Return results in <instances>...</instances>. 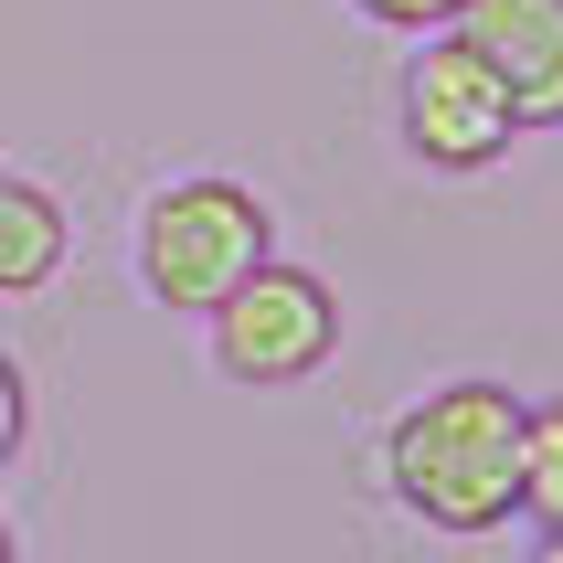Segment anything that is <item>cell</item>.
<instances>
[{
	"mask_svg": "<svg viewBox=\"0 0 563 563\" xmlns=\"http://www.w3.org/2000/svg\"><path fill=\"white\" fill-rule=\"evenodd\" d=\"M521 405L500 373H446L426 383L373 446L383 500L437 542H489L521 521Z\"/></svg>",
	"mask_w": 563,
	"mask_h": 563,
	"instance_id": "obj_1",
	"label": "cell"
},
{
	"mask_svg": "<svg viewBox=\"0 0 563 563\" xmlns=\"http://www.w3.org/2000/svg\"><path fill=\"white\" fill-rule=\"evenodd\" d=\"M266 255H277V202L234 170H181L128 213V277L150 309H181V319H202Z\"/></svg>",
	"mask_w": 563,
	"mask_h": 563,
	"instance_id": "obj_2",
	"label": "cell"
},
{
	"mask_svg": "<svg viewBox=\"0 0 563 563\" xmlns=\"http://www.w3.org/2000/svg\"><path fill=\"white\" fill-rule=\"evenodd\" d=\"M341 341H351L341 287L319 266H298V255H266L255 277H234L202 309V362L234 394H298V383H319L341 362Z\"/></svg>",
	"mask_w": 563,
	"mask_h": 563,
	"instance_id": "obj_3",
	"label": "cell"
},
{
	"mask_svg": "<svg viewBox=\"0 0 563 563\" xmlns=\"http://www.w3.org/2000/svg\"><path fill=\"white\" fill-rule=\"evenodd\" d=\"M394 139H405L415 170L478 181V170H500L521 150V118H510V96L478 75V54L457 32H415L405 75H394Z\"/></svg>",
	"mask_w": 563,
	"mask_h": 563,
	"instance_id": "obj_4",
	"label": "cell"
},
{
	"mask_svg": "<svg viewBox=\"0 0 563 563\" xmlns=\"http://www.w3.org/2000/svg\"><path fill=\"white\" fill-rule=\"evenodd\" d=\"M457 43L478 54V75L510 96L521 139L563 128V0H457Z\"/></svg>",
	"mask_w": 563,
	"mask_h": 563,
	"instance_id": "obj_5",
	"label": "cell"
},
{
	"mask_svg": "<svg viewBox=\"0 0 563 563\" xmlns=\"http://www.w3.org/2000/svg\"><path fill=\"white\" fill-rule=\"evenodd\" d=\"M64 266H75V213H64V191L32 181V170H0V298H43Z\"/></svg>",
	"mask_w": 563,
	"mask_h": 563,
	"instance_id": "obj_6",
	"label": "cell"
},
{
	"mask_svg": "<svg viewBox=\"0 0 563 563\" xmlns=\"http://www.w3.org/2000/svg\"><path fill=\"white\" fill-rule=\"evenodd\" d=\"M521 521L563 532V394L521 405Z\"/></svg>",
	"mask_w": 563,
	"mask_h": 563,
	"instance_id": "obj_7",
	"label": "cell"
},
{
	"mask_svg": "<svg viewBox=\"0 0 563 563\" xmlns=\"http://www.w3.org/2000/svg\"><path fill=\"white\" fill-rule=\"evenodd\" d=\"M32 446V373H22V351H0V468Z\"/></svg>",
	"mask_w": 563,
	"mask_h": 563,
	"instance_id": "obj_8",
	"label": "cell"
},
{
	"mask_svg": "<svg viewBox=\"0 0 563 563\" xmlns=\"http://www.w3.org/2000/svg\"><path fill=\"white\" fill-rule=\"evenodd\" d=\"M351 11H362L373 32H405V43H415V32H446V22H457V0H351Z\"/></svg>",
	"mask_w": 563,
	"mask_h": 563,
	"instance_id": "obj_9",
	"label": "cell"
},
{
	"mask_svg": "<svg viewBox=\"0 0 563 563\" xmlns=\"http://www.w3.org/2000/svg\"><path fill=\"white\" fill-rule=\"evenodd\" d=\"M532 563H563V532H542V542H532Z\"/></svg>",
	"mask_w": 563,
	"mask_h": 563,
	"instance_id": "obj_10",
	"label": "cell"
},
{
	"mask_svg": "<svg viewBox=\"0 0 563 563\" xmlns=\"http://www.w3.org/2000/svg\"><path fill=\"white\" fill-rule=\"evenodd\" d=\"M0 563H22V532H11V521H0Z\"/></svg>",
	"mask_w": 563,
	"mask_h": 563,
	"instance_id": "obj_11",
	"label": "cell"
}]
</instances>
